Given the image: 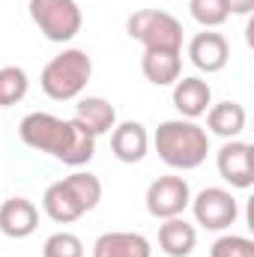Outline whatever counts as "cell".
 <instances>
[{"label": "cell", "instance_id": "cell-1", "mask_svg": "<svg viewBox=\"0 0 254 257\" xmlns=\"http://www.w3.org/2000/svg\"><path fill=\"white\" fill-rule=\"evenodd\" d=\"M18 135L30 150L48 153L69 168H81L96 156V135L75 117L60 120L48 111H33L18 123Z\"/></svg>", "mask_w": 254, "mask_h": 257}, {"label": "cell", "instance_id": "cell-22", "mask_svg": "<svg viewBox=\"0 0 254 257\" xmlns=\"http://www.w3.org/2000/svg\"><path fill=\"white\" fill-rule=\"evenodd\" d=\"M209 257H254V242L239 233H224L212 242Z\"/></svg>", "mask_w": 254, "mask_h": 257}, {"label": "cell", "instance_id": "cell-21", "mask_svg": "<svg viewBox=\"0 0 254 257\" xmlns=\"http://www.w3.org/2000/svg\"><path fill=\"white\" fill-rule=\"evenodd\" d=\"M42 257H84V242H81V236H75L69 230H57L45 239Z\"/></svg>", "mask_w": 254, "mask_h": 257}, {"label": "cell", "instance_id": "cell-13", "mask_svg": "<svg viewBox=\"0 0 254 257\" xmlns=\"http://www.w3.org/2000/svg\"><path fill=\"white\" fill-rule=\"evenodd\" d=\"M212 105V87L200 75H186L174 84V108L183 120H197Z\"/></svg>", "mask_w": 254, "mask_h": 257}, {"label": "cell", "instance_id": "cell-20", "mask_svg": "<svg viewBox=\"0 0 254 257\" xmlns=\"http://www.w3.org/2000/svg\"><path fill=\"white\" fill-rule=\"evenodd\" d=\"M189 12L203 30H215L230 18L224 0H189Z\"/></svg>", "mask_w": 254, "mask_h": 257}, {"label": "cell", "instance_id": "cell-19", "mask_svg": "<svg viewBox=\"0 0 254 257\" xmlns=\"http://www.w3.org/2000/svg\"><path fill=\"white\" fill-rule=\"evenodd\" d=\"M30 90V78L21 66H3L0 69V108L18 105Z\"/></svg>", "mask_w": 254, "mask_h": 257}, {"label": "cell", "instance_id": "cell-10", "mask_svg": "<svg viewBox=\"0 0 254 257\" xmlns=\"http://www.w3.org/2000/svg\"><path fill=\"white\" fill-rule=\"evenodd\" d=\"M189 60L197 72L215 75V72H221L230 63V42L221 33H215V30L194 33L189 39Z\"/></svg>", "mask_w": 254, "mask_h": 257}, {"label": "cell", "instance_id": "cell-8", "mask_svg": "<svg viewBox=\"0 0 254 257\" xmlns=\"http://www.w3.org/2000/svg\"><path fill=\"white\" fill-rule=\"evenodd\" d=\"M147 212L159 221L165 218H177L189 209L191 203V189H189V180L180 177V174H165L159 180L150 183L147 189Z\"/></svg>", "mask_w": 254, "mask_h": 257}, {"label": "cell", "instance_id": "cell-2", "mask_svg": "<svg viewBox=\"0 0 254 257\" xmlns=\"http://www.w3.org/2000/svg\"><path fill=\"white\" fill-rule=\"evenodd\" d=\"M159 159L174 171H194L209 156V132L197 126V120H165L153 135Z\"/></svg>", "mask_w": 254, "mask_h": 257}, {"label": "cell", "instance_id": "cell-9", "mask_svg": "<svg viewBox=\"0 0 254 257\" xmlns=\"http://www.w3.org/2000/svg\"><path fill=\"white\" fill-rule=\"evenodd\" d=\"M218 177L230 189H251L254 183V147L248 141H224L215 153Z\"/></svg>", "mask_w": 254, "mask_h": 257}, {"label": "cell", "instance_id": "cell-16", "mask_svg": "<svg viewBox=\"0 0 254 257\" xmlns=\"http://www.w3.org/2000/svg\"><path fill=\"white\" fill-rule=\"evenodd\" d=\"M248 123V114L239 102L227 99V102H218V105H209L206 111V128L212 135H218L221 141H236Z\"/></svg>", "mask_w": 254, "mask_h": 257}, {"label": "cell", "instance_id": "cell-17", "mask_svg": "<svg viewBox=\"0 0 254 257\" xmlns=\"http://www.w3.org/2000/svg\"><path fill=\"white\" fill-rule=\"evenodd\" d=\"M194 245H197V230L183 215L165 218L159 224V248L168 257H189L194 251Z\"/></svg>", "mask_w": 254, "mask_h": 257}, {"label": "cell", "instance_id": "cell-6", "mask_svg": "<svg viewBox=\"0 0 254 257\" xmlns=\"http://www.w3.org/2000/svg\"><path fill=\"white\" fill-rule=\"evenodd\" d=\"M27 9H30L33 24L48 42H60V45L72 42L84 27L81 6L75 0H30Z\"/></svg>", "mask_w": 254, "mask_h": 257}, {"label": "cell", "instance_id": "cell-4", "mask_svg": "<svg viewBox=\"0 0 254 257\" xmlns=\"http://www.w3.org/2000/svg\"><path fill=\"white\" fill-rule=\"evenodd\" d=\"M90 78H93L90 54L81 51V48H66L45 63L42 75H39V87L54 102H72L84 93Z\"/></svg>", "mask_w": 254, "mask_h": 257}, {"label": "cell", "instance_id": "cell-12", "mask_svg": "<svg viewBox=\"0 0 254 257\" xmlns=\"http://www.w3.org/2000/svg\"><path fill=\"white\" fill-rule=\"evenodd\" d=\"M111 153L123 165H138L150 153V132L138 120H123L111 128Z\"/></svg>", "mask_w": 254, "mask_h": 257}, {"label": "cell", "instance_id": "cell-11", "mask_svg": "<svg viewBox=\"0 0 254 257\" xmlns=\"http://www.w3.org/2000/svg\"><path fill=\"white\" fill-rule=\"evenodd\" d=\"M39 227V209L27 197H9L0 203V233L9 239H27Z\"/></svg>", "mask_w": 254, "mask_h": 257}, {"label": "cell", "instance_id": "cell-5", "mask_svg": "<svg viewBox=\"0 0 254 257\" xmlns=\"http://www.w3.org/2000/svg\"><path fill=\"white\" fill-rule=\"evenodd\" d=\"M126 33L138 39L144 48H165V51H183V24L171 12L162 9H138L126 18Z\"/></svg>", "mask_w": 254, "mask_h": 257}, {"label": "cell", "instance_id": "cell-18", "mask_svg": "<svg viewBox=\"0 0 254 257\" xmlns=\"http://www.w3.org/2000/svg\"><path fill=\"white\" fill-rule=\"evenodd\" d=\"M75 120L84 123L99 138V135H108L111 128L117 126V108L108 99H102V96H84L75 105Z\"/></svg>", "mask_w": 254, "mask_h": 257}, {"label": "cell", "instance_id": "cell-15", "mask_svg": "<svg viewBox=\"0 0 254 257\" xmlns=\"http://www.w3.org/2000/svg\"><path fill=\"white\" fill-rule=\"evenodd\" d=\"M93 257H153V245L144 233L108 230L93 242Z\"/></svg>", "mask_w": 254, "mask_h": 257}, {"label": "cell", "instance_id": "cell-14", "mask_svg": "<svg viewBox=\"0 0 254 257\" xmlns=\"http://www.w3.org/2000/svg\"><path fill=\"white\" fill-rule=\"evenodd\" d=\"M141 72L153 87H174L183 78V51L165 48H144Z\"/></svg>", "mask_w": 254, "mask_h": 257}, {"label": "cell", "instance_id": "cell-3", "mask_svg": "<svg viewBox=\"0 0 254 257\" xmlns=\"http://www.w3.org/2000/svg\"><path fill=\"white\" fill-rule=\"evenodd\" d=\"M102 200V180L90 171H75L63 180L51 183L42 194V209L51 221L72 224L84 212L96 209Z\"/></svg>", "mask_w": 254, "mask_h": 257}, {"label": "cell", "instance_id": "cell-7", "mask_svg": "<svg viewBox=\"0 0 254 257\" xmlns=\"http://www.w3.org/2000/svg\"><path fill=\"white\" fill-rule=\"evenodd\" d=\"M189 206H191L194 221L203 230H215V233L227 230L239 218V200L233 197L230 189H221V186H209L203 192L191 194Z\"/></svg>", "mask_w": 254, "mask_h": 257}, {"label": "cell", "instance_id": "cell-23", "mask_svg": "<svg viewBox=\"0 0 254 257\" xmlns=\"http://www.w3.org/2000/svg\"><path fill=\"white\" fill-rule=\"evenodd\" d=\"M227 3V12L230 15H251L254 0H224Z\"/></svg>", "mask_w": 254, "mask_h": 257}]
</instances>
